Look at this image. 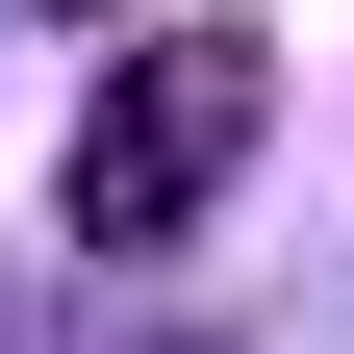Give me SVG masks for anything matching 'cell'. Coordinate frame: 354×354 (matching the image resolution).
I'll use <instances>...</instances> for the list:
<instances>
[{
    "label": "cell",
    "instance_id": "6da1fadb",
    "mask_svg": "<svg viewBox=\"0 0 354 354\" xmlns=\"http://www.w3.org/2000/svg\"><path fill=\"white\" fill-rule=\"evenodd\" d=\"M253 127H279V51H253V26H152V51L76 102V177H51L76 253H177V228L253 177Z\"/></svg>",
    "mask_w": 354,
    "mask_h": 354
}]
</instances>
